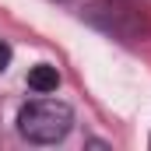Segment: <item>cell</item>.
Returning <instances> with one entry per match:
<instances>
[{
	"instance_id": "6da1fadb",
	"label": "cell",
	"mask_w": 151,
	"mask_h": 151,
	"mask_svg": "<svg viewBox=\"0 0 151 151\" xmlns=\"http://www.w3.org/2000/svg\"><path fill=\"white\" fill-rule=\"evenodd\" d=\"M81 18L102 35L119 39V42H141L151 35V14L144 7H134L123 0H91L81 11Z\"/></svg>"
},
{
	"instance_id": "3957f363",
	"label": "cell",
	"mask_w": 151,
	"mask_h": 151,
	"mask_svg": "<svg viewBox=\"0 0 151 151\" xmlns=\"http://www.w3.org/2000/svg\"><path fill=\"white\" fill-rule=\"evenodd\" d=\"M28 88L39 91V95L56 91V88H60V70H56L53 63H35V67L28 70Z\"/></svg>"
},
{
	"instance_id": "277c9868",
	"label": "cell",
	"mask_w": 151,
	"mask_h": 151,
	"mask_svg": "<svg viewBox=\"0 0 151 151\" xmlns=\"http://www.w3.org/2000/svg\"><path fill=\"white\" fill-rule=\"evenodd\" d=\"M7 67H11V46L0 39V70H7Z\"/></svg>"
},
{
	"instance_id": "7a4b0ae2",
	"label": "cell",
	"mask_w": 151,
	"mask_h": 151,
	"mask_svg": "<svg viewBox=\"0 0 151 151\" xmlns=\"http://www.w3.org/2000/svg\"><path fill=\"white\" fill-rule=\"evenodd\" d=\"M74 127V109L60 99L25 102L18 113V134L28 144H60Z\"/></svg>"
}]
</instances>
